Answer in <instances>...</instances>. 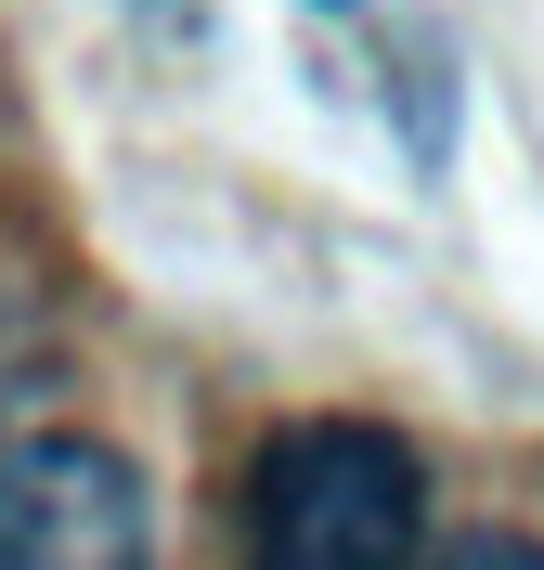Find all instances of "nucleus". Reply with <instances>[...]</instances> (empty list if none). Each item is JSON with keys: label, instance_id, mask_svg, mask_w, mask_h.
<instances>
[{"label": "nucleus", "instance_id": "nucleus-1", "mask_svg": "<svg viewBox=\"0 0 544 570\" xmlns=\"http://www.w3.org/2000/svg\"><path fill=\"white\" fill-rule=\"evenodd\" d=\"M234 570H428V466L376 415H298L259 441Z\"/></svg>", "mask_w": 544, "mask_h": 570}, {"label": "nucleus", "instance_id": "nucleus-2", "mask_svg": "<svg viewBox=\"0 0 544 570\" xmlns=\"http://www.w3.org/2000/svg\"><path fill=\"white\" fill-rule=\"evenodd\" d=\"M0 570H156L144 466L78 428H13L0 441Z\"/></svg>", "mask_w": 544, "mask_h": 570}, {"label": "nucleus", "instance_id": "nucleus-3", "mask_svg": "<svg viewBox=\"0 0 544 570\" xmlns=\"http://www.w3.org/2000/svg\"><path fill=\"white\" fill-rule=\"evenodd\" d=\"M39 390H52V337H39V312L0 285V415H27ZM0 441H13V428H0Z\"/></svg>", "mask_w": 544, "mask_h": 570}, {"label": "nucleus", "instance_id": "nucleus-4", "mask_svg": "<svg viewBox=\"0 0 544 570\" xmlns=\"http://www.w3.org/2000/svg\"><path fill=\"white\" fill-rule=\"evenodd\" d=\"M428 570H544V544L532 532H454V544H428Z\"/></svg>", "mask_w": 544, "mask_h": 570}]
</instances>
